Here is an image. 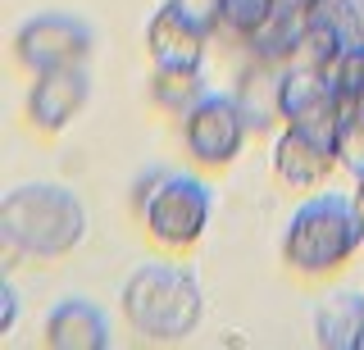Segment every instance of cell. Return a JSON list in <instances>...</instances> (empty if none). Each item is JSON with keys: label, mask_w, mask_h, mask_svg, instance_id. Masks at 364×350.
Masks as SVG:
<instances>
[{"label": "cell", "mask_w": 364, "mask_h": 350, "mask_svg": "<svg viewBox=\"0 0 364 350\" xmlns=\"http://www.w3.org/2000/svg\"><path fill=\"white\" fill-rule=\"evenodd\" d=\"M91 46H96L91 28L73 14H37L14 32V55L32 77L50 69H77L87 64Z\"/></svg>", "instance_id": "cell-6"}, {"label": "cell", "mask_w": 364, "mask_h": 350, "mask_svg": "<svg viewBox=\"0 0 364 350\" xmlns=\"http://www.w3.org/2000/svg\"><path fill=\"white\" fill-rule=\"evenodd\" d=\"M250 128H264L259 114H250L242 100L223 96V92H210L205 100L182 114V146L187 155L205 168H223L242 155V146L250 137Z\"/></svg>", "instance_id": "cell-5"}, {"label": "cell", "mask_w": 364, "mask_h": 350, "mask_svg": "<svg viewBox=\"0 0 364 350\" xmlns=\"http://www.w3.org/2000/svg\"><path fill=\"white\" fill-rule=\"evenodd\" d=\"M119 300H123V319L146 341H182V337L196 332V323L205 314L200 282L182 264L132 268L123 291H119Z\"/></svg>", "instance_id": "cell-3"}, {"label": "cell", "mask_w": 364, "mask_h": 350, "mask_svg": "<svg viewBox=\"0 0 364 350\" xmlns=\"http://www.w3.org/2000/svg\"><path fill=\"white\" fill-rule=\"evenodd\" d=\"M333 168H337V151H328V146L301 137L291 128L273 141V173L287 187H318Z\"/></svg>", "instance_id": "cell-9"}, {"label": "cell", "mask_w": 364, "mask_h": 350, "mask_svg": "<svg viewBox=\"0 0 364 350\" xmlns=\"http://www.w3.org/2000/svg\"><path fill=\"white\" fill-rule=\"evenodd\" d=\"M323 5H333V0H273V18L250 37V50H255L259 60H287L301 23Z\"/></svg>", "instance_id": "cell-12"}, {"label": "cell", "mask_w": 364, "mask_h": 350, "mask_svg": "<svg viewBox=\"0 0 364 350\" xmlns=\"http://www.w3.org/2000/svg\"><path fill=\"white\" fill-rule=\"evenodd\" d=\"M146 50H151L155 69H200L205 37L178 23L168 9H155V18L146 23Z\"/></svg>", "instance_id": "cell-11"}, {"label": "cell", "mask_w": 364, "mask_h": 350, "mask_svg": "<svg viewBox=\"0 0 364 350\" xmlns=\"http://www.w3.org/2000/svg\"><path fill=\"white\" fill-rule=\"evenodd\" d=\"M0 236L9 255L64 259L87 241V205L60 182H23L0 200Z\"/></svg>", "instance_id": "cell-1"}, {"label": "cell", "mask_w": 364, "mask_h": 350, "mask_svg": "<svg viewBox=\"0 0 364 350\" xmlns=\"http://www.w3.org/2000/svg\"><path fill=\"white\" fill-rule=\"evenodd\" d=\"M151 96H155V105H164L168 114L182 119L196 100L210 96V87L200 82V69H155Z\"/></svg>", "instance_id": "cell-14"}, {"label": "cell", "mask_w": 364, "mask_h": 350, "mask_svg": "<svg viewBox=\"0 0 364 350\" xmlns=\"http://www.w3.org/2000/svg\"><path fill=\"white\" fill-rule=\"evenodd\" d=\"M273 18V0H223V28H232L237 37H255Z\"/></svg>", "instance_id": "cell-16"}, {"label": "cell", "mask_w": 364, "mask_h": 350, "mask_svg": "<svg viewBox=\"0 0 364 350\" xmlns=\"http://www.w3.org/2000/svg\"><path fill=\"white\" fill-rule=\"evenodd\" d=\"M364 251V209L337 191H318L282 232V264L301 278H323Z\"/></svg>", "instance_id": "cell-2"}, {"label": "cell", "mask_w": 364, "mask_h": 350, "mask_svg": "<svg viewBox=\"0 0 364 350\" xmlns=\"http://www.w3.org/2000/svg\"><path fill=\"white\" fill-rule=\"evenodd\" d=\"M109 319L82 296H64L46 314V346L50 350H109Z\"/></svg>", "instance_id": "cell-8"}, {"label": "cell", "mask_w": 364, "mask_h": 350, "mask_svg": "<svg viewBox=\"0 0 364 350\" xmlns=\"http://www.w3.org/2000/svg\"><path fill=\"white\" fill-rule=\"evenodd\" d=\"M0 300H5V314H0V337L14 332V319H18V296H14V282H0Z\"/></svg>", "instance_id": "cell-17"}, {"label": "cell", "mask_w": 364, "mask_h": 350, "mask_svg": "<svg viewBox=\"0 0 364 350\" xmlns=\"http://www.w3.org/2000/svg\"><path fill=\"white\" fill-rule=\"evenodd\" d=\"M91 96V77L87 69H50V73H37L32 77V92H28V123L37 132H60L77 119V109L87 105Z\"/></svg>", "instance_id": "cell-7"}, {"label": "cell", "mask_w": 364, "mask_h": 350, "mask_svg": "<svg viewBox=\"0 0 364 350\" xmlns=\"http://www.w3.org/2000/svg\"><path fill=\"white\" fill-rule=\"evenodd\" d=\"M355 205L364 209V168H360V187H355Z\"/></svg>", "instance_id": "cell-18"}, {"label": "cell", "mask_w": 364, "mask_h": 350, "mask_svg": "<svg viewBox=\"0 0 364 350\" xmlns=\"http://www.w3.org/2000/svg\"><path fill=\"white\" fill-rule=\"evenodd\" d=\"M164 9L178 18V23H187L191 32H200L205 41L219 32L223 23V0H164Z\"/></svg>", "instance_id": "cell-15"}, {"label": "cell", "mask_w": 364, "mask_h": 350, "mask_svg": "<svg viewBox=\"0 0 364 350\" xmlns=\"http://www.w3.org/2000/svg\"><path fill=\"white\" fill-rule=\"evenodd\" d=\"M333 82H337L341 123H346V141H341V155H346L355 141H364V41L333 64Z\"/></svg>", "instance_id": "cell-13"}, {"label": "cell", "mask_w": 364, "mask_h": 350, "mask_svg": "<svg viewBox=\"0 0 364 350\" xmlns=\"http://www.w3.org/2000/svg\"><path fill=\"white\" fill-rule=\"evenodd\" d=\"M214 191L200 173H173V168H155L136 182V214H141L146 232L164 251H191L200 232L210 228Z\"/></svg>", "instance_id": "cell-4"}, {"label": "cell", "mask_w": 364, "mask_h": 350, "mask_svg": "<svg viewBox=\"0 0 364 350\" xmlns=\"http://www.w3.org/2000/svg\"><path fill=\"white\" fill-rule=\"evenodd\" d=\"M314 341L323 350H364V296L333 291L314 310Z\"/></svg>", "instance_id": "cell-10"}]
</instances>
